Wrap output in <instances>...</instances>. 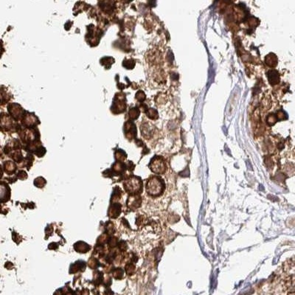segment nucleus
Returning a JSON list of instances; mask_svg holds the SVG:
<instances>
[{
  "label": "nucleus",
  "instance_id": "obj_19",
  "mask_svg": "<svg viewBox=\"0 0 295 295\" xmlns=\"http://www.w3.org/2000/svg\"><path fill=\"white\" fill-rule=\"evenodd\" d=\"M1 154H2V149L0 148V155H1Z\"/></svg>",
  "mask_w": 295,
  "mask_h": 295
},
{
  "label": "nucleus",
  "instance_id": "obj_10",
  "mask_svg": "<svg viewBox=\"0 0 295 295\" xmlns=\"http://www.w3.org/2000/svg\"><path fill=\"white\" fill-rule=\"evenodd\" d=\"M268 76L271 84H276L279 82V75L275 70H270L268 73Z\"/></svg>",
  "mask_w": 295,
  "mask_h": 295
},
{
  "label": "nucleus",
  "instance_id": "obj_6",
  "mask_svg": "<svg viewBox=\"0 0 295 295\" xmlns=\"http://www.w3.org/2000/svg\"><path fill=\"white\" fill-rule=\"evenodd\" d=\"M8 110H9L12 116L14 117V119L18 120L22 115V109L20 107V106H18V104H11L9 107H8Z\"/></svg>",
  "mask_w": 295,
  "mask_h": 295
},
{
  "label": "nucleus",
  "instance_id": "obj_16",
  "mask_svg": "<svg viewBox=\"0 0 295 295\" xmlns=\"http://www.w3.org/2000/svg\"><path fill=\"white\" fill-rule=\"evenodd\" d=\"M135 267L133 265V264H129V265L126 266L127 274H132L134 272H135Z\"/></svg>",
  "mask_w": 295,
  "mask_h": 295
},
{
  "label": "nucleus",
  "instance_id": "obj_17",
  "mask_svg": "<svg viewBox=\"0 0 295 295\" xmlns=\"http://www.w3.org/2000/svg\"><path fill=\"white\" fill-rule=\"evenodd\" d=\"M18 176L21 179H25L27 177H28V175H27V174L24 172V171H19V172H18Z\"/></svg>",
  "mask_w": 295,
  "mask_h": 295
},
{
  "label": "nucleus",
  "instance_id": "obj_5",
  "mask_svg": "<svg viewBox=\"0 0 295 295\" xmlns=\"http://www.w3.org/2000/svg\"><path fill=\"white\" fill-rule=\"evenodd\" d=\"M141 202L142 199L140 196L131 195L127 200V205L131 209H137L141 205Z\"/></svg>",
  "mask_w": 295,
  "mask_h": 295
},
{
  "label": "nucleus",
  "instance_id": "obj_18",
  "mask_svg": "<svg viewBox=\"0 0 295 295\" xmlns=\"http://www.w3.org/2000/svg\"><path fill=\"white\" fill-rule=\"evenodd\" d=\"M2 176H3V169H2V167L0 165V179L2 178Z\"/></svg>",
  "mask_w": 295,
  "mask_h": 295
},
{
  "label": "nucleus",
  "instance_id": "obj_11",
  "mask_svg": "<svg viewBox=\"0 0 295 295\" xmlns=\"http://www.w3.org/2000/svg\"><path fill=\"white\" fill-rule=\"evenodd\" d=\"M120 207L121 205L120 204H114V205H112V207L110 208L111 210V212L109 214V216H111V218H116L120 215Z\"/></svg>",
  "mask_w": 295,
  "mask_h": 295
},
{
  "label": "nucleus",
  "instance_id": "obj_12",
  "mask_svg": "<svg viewBox=\"0 0 295 295\" xmlns=\"http://www.w3.org/2000/svg\"><path fill=\"white\" fill-rule=\"evenodd\" d=\"M266 61H267V63L269 64V66H272V67L276 66L277 63V58H276V56L274 54H272V53L269 55H267Z\"/></svg>",
  "mask_w": 295,
  "mask_h": 295
},
{
  "label": "nucleus",
  "instance_id": "obj_3",
  "mask_svg": "<svg viewBox=\"0 0 295 295\" xmlns=\"http://www.w3.org/2000/svg\"><path fill=\"white\" fill-rule=\"evenodd\" d=\"M150 168L156 174H164L166 170V164L162 158L156 156L150 162Z\"/></svg>",
  "mask_w": 295,
  "mask_h": 295
},
{
  "label": "nucleus",
  "instance_id": "obj_4",
  "mask_svg": "<svg viewBox=\"0 0 295 295\" xmlns=\"http://www.w3.org/2000/svg\"><path fill=\"white\" fill-rule=\"evenodd\" d=\"M11 198V188L5 182H0V202L5 203Z\"/></svg>",
  "mask_w": 295,
  "mask_h": 295
},
{
  "label": "nucleus",
  "instance_id": "obj_20",
  "mask_svg": "<svg viewBox=\"0 0 295 295\" xmlns=\"http://www.w3.org/2000/svg\"><path fill=\"white\" fill-rule=\"evenodd\" d=\"M0 210H1V207H0Z\"/></svg>",
  "mask_w": 295,
  "mask_h": 295
},
{
  "label": "nucleus",
  "instance_id": "obj_1",
  "mask_svg": "<svg viewBox=\"0 0 295 295\" xmlns=\"http://www.w3.org/2000/svg\"><path fill=\"white\" fill-rule=\"evenodd\" d=\"M165 189L164 181L159 177H151L146 185V191L152 196H158L162 193Z\"/></svg>",
  "mask_w": 295,
  "mask_h": 295
},
{
  "label": "nucleus",
  "instance_id": "obj_2",
  "mask_svg": "<svg viewBox=\"0 0 295 295\" xmlns=\"http://www.w3.org/2000/svg\"><path fill=\"white\" fill-rule=\"evenodd\" d=\"M124 188L128 193L131 195H137L142 189V182L138 177H131L127 179L123 184Z\"/></svg>",
  "mask_w": 295,
  "mask_h": 295
},
{
  "label": "nucleus",
  "instance_id": "obj_9",
  "mask_svg": "<svg viewBox=\"0 0 295 295\" xmlns=\"http://www.w3.org/2000/svg\"><path fill=\"white\" fill-rule=\"evenodd\" d=\"M4 168L8 174H13L16 170V165L11 161H6L4 164Z\"/></svg>",
  "mask_w": 295,
  "mask_h": 295
},
{
  "label": "nucleus",
  "instance_id": "obj_13",
  "mask_svg": "<svg viewBox=\"0 0 295 295\" xmlns=\"http://www.w3.org/2000/svg\"><path fill=\"white\" fill-rule=\"evenodd\" d=\"M34 184L36 187H43L45 185V184H46V181H45L44 178H42V177H38V178H37L36 180H35Z\"/></svg>",
  "mask_w": 295,
  "mask_h": 295
},
{
  "label": "nucleus",
  "instance_id": "obj_7",
  "mask_svg": "<svg viewBox=\"0 0 295 295\" xmlns=\"http://www.w3.org/2000/svg\"><path fill=\"white\" fill-rule=\"evenodd\" d=\"M74 248L78 252L85 253L89 250L90 247L84 242H78L75 243V245H74Z\"/></svg>",
  "mask_w": 295,
  "mask_h": 295
},
{
  "label": "nucleus",
  "instance_id": "obj_14",
  "mask_svg": "<svg viewBox=\"0 0 295 295\" xmlns=\"http://www.w3.org/2000/svg\"><path fill=\"white\" fill-rule=\"evenodd\" d=\"M140 111L137 108L131 109L129 111V116L132 117V119H137V117L139 116Z\"/></svg>",
  "mask_w": 295,
  "mask_h": 295
},
{
  "label": "nucleus",
  "instance_id": "obj_8",
  "mask_svg": "<svg viewBox=\"0 0 295 295\" xmlns=\"http://www.w3.org/2000/svg\"><path fill=\"white\" fill-rule=\"evenodd\" d=\"M12 125L11 120L7 115L4 114L3 117H0V125L3 129H9Z\"/></svg>",
  "mask_w": 295,
  "mask_h": 295
},
{
  "label": "nucleus",
  "instance_id": "obj_15",
  "mask_svg": "<svg viewBox=\"0 0 295 295\" xmlns=\"http://www.w3.org/2000/svg\"><path fill=\"white\" fill-rule=\"evenodd\" d=\"M123 276V271L121 269H117L114 272V277L116 279H121Z\"/></svg>",
  "mask_w": 295,
  "mask_h": 295
}]
</instances>
